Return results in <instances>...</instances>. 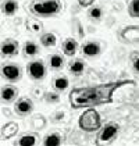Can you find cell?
<instances>
[{
    "label": "cell",
    "mask_w": 139,
    "mask_h": 146,
    "mask_svg": "<svg viewBox=\"0 0 139 146\" xmlns=\"http://www.w3.org/2000/svg\"><path fill=\"white\" fill-rule=\"evenodd\" d=\"M20 52V45L15 39L9 38L0 43V54L1 57H14Z\"/></svg>",
    "instance_id": "8"
},
{
    "label": "cell",
    "mask_w": 139,
    "mask_h": 146,
    "mask_svg": "<svg viewBox=\"0 0 139 146\" xmlns=\"http://www.w3.org/2000/svg\"><path fill=\"white\" fill-rule=\"evenodd\" d=\"M23 53L25 57H35L38 56L39 53V46L35 43L34 40H26L24 43V49H23Z\"/></svg>",
    "instance_id": "16"
},
{
    "label": "cell",
    "mask_w": 139,
    "mask_h": 146,
    "mask_svg": "<svg viewBox=\"0 0 139 146\" xmlns=\"http://www.w3.org/2000/svg\"><path fill=\"white\" fill-rule=\"evenodd\" d=\"M18 98V88L11 84L4 85L0 88V102L4 104H10Z\"/></svg>",
    "instance_id": "9"
},
{
    "label": "cell",
    "mask_w": 139,
    "mask_h": 146,
    "mask_svg": "<svg viewBox=\"0 0 139 146\" xmlns=\"http://www.w3.org/2000/svg\"><path fill=\"white\" fill-rule=\"evenodd\" d=\"M81 52H82V54L86 57H96L100 54L102 47H100V43H99V42L88 40V42H85V43L82 45Z\"/></svg>",
    "instance_id": "10"
},
{
    "label": "cell",
    "mask_w": 139,
    "mask_h": 146,
    "mask_svg": "<svg viewBox=\"0 0 139 146\" xmlns=\"http://www.w3.org/2000/svg\"><path fill=\"white\" fill-rule=\"evenodd\" d=\"M128 14L132 18L139 17V0H131L128 4Z\"/></svg>",
    "instance_id": "22"
},
{
    "label": "cell",
    "mask_w": 139,
    "mask_h": 146,
    "mask_svg": "<svg viewBox=\"0 0 139 146\" xmlns=\"http://www.w3.org/2000/svg\"><path fill=\"white\" fill-rule=\"evenodd\" d=\"M78 47H79V43L74 38H67L61 43V50L66 56H75L78 52Z\"/></svg>",
    "instance_id": "11"
},
{
    "label": "cell",
    "mask_w": 139,
    "mask_h": 146,
    "mask_svg": "<svg viewBox=\"0 0 139 146\" xmlns=\"http://www.w3.org/2000/svg\"><path fill=\"white\" fill-rule=\"evenodd\" d=\"M78 3H79L81 7H91L95 3V0H78Z\"/></svg>",
    "instance_id": "25"
},
{
    "label": "cell",
    "mask_w": 139,
    "mask_h": 146,
    "mask_svg": "<svg viewBox=\"0 0 139 146\" xmlns=\"http://www.w3.org/2000/svg\"><path fill=\"white\" fill-rule=\"evenodd\" d=\"M35 106L32 99L26 98V96H23V98H17L15 102H14V111L18 117H28L29 114H32Z\"/></svg>",
    "instance_id": "7"
},
{
    "label": "cell",
    "mask_w": 139,
    "mask_h": 146,
    "mask_svg": "<svg viewBox=\"0 0 139 146\" xmlns=\"http://www.w3.org/2000/svg\"><path fill=\"white\" fill-rule=\"evenodd\" d=\"M45 100L47 103H58L60 102V96L57 92H47L45 95Z\"/></svg>",
    "instance_id": "23"
},
{
    "label": "cell",
    "mask_w": 139,
    "mask_h": 146,
    "mask_svg": "<svg viewBox=\"0 0 139 146\" xmlns=\"http://www.w3.org/2000/svg\"><path fill=\"white\" fill-rule=\"evenodd\" d=\"M63 117H64V114H63V113L60 111V113H57V114L54 115V120H57V121H60V120H61Z\"/></svg>",
    "instance_id": "26"
},
{
    "label": "cell",
    "mask_w": 139,
    "mask_h": 146,
    "mask_svg": "<svg viewBox=\"0 0 139 146\" xmlns=\"http://www.w3.org/2000/svg\"><path fill=\"white\" fill-rule=\"evenodd\" d=\"M26 74L34 81H43L47 74L46 64L43 60H32L26 64Z\"/></svg>",
    "instance_id": "5"
},
{
    "label": "cell",
    "mask_w": 139,
    "mask_h": 146,
    "mask_svg": "<svg viewBox=\"0 0 139 146\" xmlns=\"http://www.w3.org/2000/svg\"><path fill=\"white\" fill-rule=\"evenodd\" d=\"M68 70H70V72H71L72 75L79 77V75H82V74L85 72L86 64H85V61H83L82 58H75V60H71V61H70Z\"/></svg>",
    "instance_id": "13"
},
{
    "label": "cell",
    "mask_w": 139,
    "mask_h": 146,
    "mask_svg": "<svg viewBox=\"0 0 139 146\" xmlns=\"http://www.w3.org/2000/svg\"><path fill=\"white\" fill-rule=\"evenodd\" d=\"M17 134H18V124L14 123V121L4 124L1 127V129H0V138L3 141H7V139L13 138L14 135H17Z\"/></svg>",
    "instance_id": "12"
},
{
    "label": "cell",
    "mask_w": 139,
    "mask_h": 146,
    "mask_svg": "<svg viewBox=\"0 0 139 146\" xmlns=\"http://www.w3.org/2000/svg\"><path fill=\"white\" fill-rule=\"evenodd\" d=\"M49 66H50L52 70H54V71L61 70L63 66H64V58H63V56H60L57 53L50 54V57H49Z\"/></svg>",
    "instance_id": "17"
},
{
    "label": "cell",
    "mask_w": 139,
    "mask_h": 146,
    "mask_svg": "<svg viewBox=\"0 0 139 146\" xmlns=\"http://www.w3.org/2000/svg\"><path fill=\"white\" fill-rule=\"evenodd\" d=\"M102 17H103V10H102V7H99V6H95V7H89V10H88V18L93 21V23H99L100 20H102Z\"/></svg>",
    "instance_id": "20"
},
{
    "label": "cell",
    "mask_w": 139,
    "mask_h": 146,
    "mask_svg": "<svg viewBox=\"0 0 139 146\" xmlns=\"http://www.w3.org/2000/svg\"><path fill=\"white\" fill-rule=\"evenodd\" d=\"M0 75L9 82H17L23 78V70L17 63H4L0 67Z\"/></svg>",
    "instance_id": "6"
},
{
    "label": "cell",
    "mask_w": 139,
    "mask_h": 146,
    "mask_svg": "<svg viewBox=\"0 0 139 146\" xmlns=\"http://www.w3.org/2000/svg\"><path fill=\"white\" fill-rule=\"evenodd\" d=\"M120 134V125L114 121L106 123L97 129V136H96V143L97 145H109L113 141H116Z\"/></svg>",
    "instance_id": "4"
},
{
    "label": "cell",
    "mask_w": 139,
    "mask_h": 146,
    "mask_svg": "<svg viewBox=\"0 0 139 146\" xmlns=\"http://www.w3.org/2000/svg\"><path fill=\"white\" fill-rule=\"evenodd\" d=\"M0 10L1 13L4 14V15H7V17H11L14 15L17 10H18V3L15 1V0H4L1 4H0Z\"/></svg>",
    "instance_id": "14"
},
{
    "label": "cell",
    "mask_w": 139,
    "mask_h": 146,
    "mask_svg": "<svg viewBox=\"0 0 139 146\" xmlns=\"http://www.w3.org/2000/svg\"><path fill=\"white\" fill-rule=\"evenodd\" d=\"M40 43L45 47H52V46H56L57 43V36L53 34V32H47L43 34L40 36Z\"/></svg>",
    "instance_id": "21"
},
{
    "label": "cell",
    "mask_w": 139,
    "mask_h": 146,
    "mask_svg": "<svg viewBox=\"0 0 139 146\" xmlns=\"http://www.w3.org/2000/svg\"><path fill=\"white\" fill-rule=\"evenodd\" d=\"M60 0H32L29 4V11L35 17H52L61 11Z\"/></svg>",
    "instance_id": "2"
},
{
    "label": "cell",
    "mask_w": 139,
    "mask_h": 146,
    "mask_svg": "<svg viewBox=\"0 0 139 146\" xmlns=\"http://www.w3.org/2000/svg\"><path fill=\"white\" fill-rule=\"evenodd\" d=\"M36 142H38V136L35 134H25L23 136H20L18 138V141L15 142V145H20V146H34L36 145Z\"/></svg>",
    "instance_id": "18"
},
{
    "label": "cell",
    "mask_w": 139,
    "mask_h": 146,
    "mask_svg": "<svg viewBox=\"0 0 139 146\" xmlns=\"http://www.w3.org/2000/svg\"><path fill=\"white\" fill-rule=\"evenodd\" d=\"M132 67L135 70V72H138V50L132 53Z\"/></svg>",
    "instance_id": "24"
},
{
    "label": "cell",
    "mask_w": 139,
    "mask_h": 146,
    "mask_svg": "<svg viewBox=\"0 0 139 146\" xmlns=\"http://www.w3.org/2000/svg\"><path fill=\"white\" fill-rule=\"evenodd\" d=\"M78 125L85 132H96L102 127V117L93 107H86L78 118Z\"/></svg>",
    "instance_id": "3"
},
{
    "label": "cell",
    "mask_w": 139,
    "mask_h": 146,
    "mask_svg": "<svg viewBox=\"0 0 139 146\" xmlns=\"http://www.w3.org/2000/svg\"><path fill=\"white\" fill-rule=\"evenodd\" d=\"M129 84H134V81L124 79V81L104 82V84L91 85V86L74 88L68 95L70 104L72 109H81V107H95L106 103H111L114 92Z\"/></svg>",
    "instance_id": "1"
},
{
    "label": "cell",
    "mask_w": 139,
    "mask_h": 146,
    "mask_svg": "<svg viewBox=\"0 0 139 146\" xmlns=\"http://www.w3.org/2000/svg\"><path fill=\"white\" fill-rule=\"evenodd\" d=\"M52 86L53 89H56V92H63L70 86V79L66 75H58L52 81Z\"/></svg>",
    "instance_id": "15"
},
{
    "label": "cell",
    "mask_w": 139,
    "mask_h": 146,
    "mask_svg": "<svg viewBox=\"0 0 139 146\" xmlns=\"http://www.w3.org/2000/svg\"><path fill=\"white\" fill-rule=\"evenodd\" d=\"M63 142V138L57 134V132H52V134H47L43 138V145L47 146H57Z\"/></svg>",
    "instance_id": "19"
}]
</instances>
